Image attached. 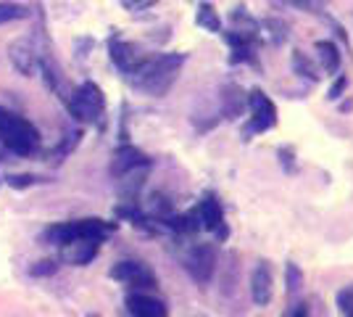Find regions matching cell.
<instances>
[{
  "mask_svg": "<svg viewBox=\"0 0 353 317\" xmlns=\"http://www.w3.org/2000/svg\"><path fill=\"white\" fill-rule=\"evenodd\" d=\"M290 6L295 8H301V11H309V14H319L324 6L330 3V0H288Z\"/></svg>",
  "mask_w": 353,
  "mask_h": 317,
  "instance_id": "obj_21",
  "label": "cell"
},
{
  "mask_svg": "<svg viewBox=\"0 0 353 317\" xmlns=\"http://www.w3.org/2000/svg\"><path fill=\"white\" fill-rule=\"evenodd\" d=\"M111 61L117 64L124 75H132L134 69L145 61V56L132 46V43H124V40H111Z\"/></svg>",
  "mask_w": 353,
  "mask_h": 317,
  "instance_id": "obj_12",
  "label": "cell"
},
{
  "mask_svg": "<svg viewBox=\"0 0 353 317\" xmlns=\"http://www.w3.org/2000/svg\"><path fill=\"white\" fill-rule=\"evenodd\" d=\"M195 214H198L201 230H211V233H216L219 238H227V227H224V214H221L219 198L206 193V196L198 201Z\"/></svg>",
  "mask_w": 353,
  "mask_h": 317,
  "instance_id": "obj_9",
  "label": "cell"
},
{
  "mask_svg": "<svg viewBox=\"0 0 353 317\" xmlns=\"http://www.w3.org/2000/svg\"><path fill=\"white\" fill-rule=\"evenodd\" d=\"M293 69H295V75H306L309 79H316V69H314V64H311L309 56H303L301 50H295L293 53Z\"/></svg>",
  "mask_w": 353,
  "mask_h": 317,
  "instance_id": "obj_19",
  "label": "cell"
},
{
  "mask_svg": "<svg viewBox=\"0 0 353 317\" xmlns=\"http://www.w3.org/2000/svg\"><path fill=\"white\" fill-rule=\"evenodd\" d=\"M56 265L53 262H37V267H32V275H53Z\"/></svg>",
  "mask_w": 353,
  "mask_h": 317,
  "instance_id": "obj_24",
  "label": "cell"
},
{
  "mask_svg": "<svg viewBox=\"0 0 353 317\" xmlns=\"http://www.w3.org/2000/svg\"><path fill=\"white\" fill-rule=\"evenodd\" d=\"M108 233H114V225H105L103 220H74V222H61L45 230V241L61 246V243L79 238V236H90V238H101L103 241Z\"/></svg>",
  "mask_w": 353,
  "mask_h": 317,
  "instance_id": "obj_4",
  "label": "cell"
},
{
  "mask_svg": "<svg viewBox=\"0 0 353 317\" xmlns=\"http://www.w3.org/2000/svg\"><path fill=\"white\" fill-rule=\"evenodd\" d=\"M195 21H198V27H203V30L214 32V35H219V32H221V19H219L216 8H214L211 3H201V6H198Z\"/></svg>",
  "mask_w": 353,
  "mask_h": 317,
  "instance_id": "obj_15",
  "label": "cell"
},
{
  "mask_svg": "<svg viewBox=\"0 0 353 317\" xmlns=\"http://www.w3.org/2000/svg\"><path fill=\"white\" fill-rule=\"evenodd\" d=\"M111 278L130 288H156L159 286V280H156L153 270H150L148 265H143V262H132V259L114 265Z\"/></svg>",
  "mask_w": 353,
  "mask_h": 317,
  "instance_id": "obj_7",
  "label": "cell"
},
{
  "mask_svg": "<svg viewBox=\"0 0 353 317\" xmlns=\"http://www.w3.org/2000/svg\"><path fill=\"white\" fill-rule=\"evenodd\" d=\"M27 8L19 6V3H0V24H11V21H19V19H27Z\"/></svg>",
  "mask_w": 353,
  "mask_h": 317,
  "instance_id": "obj_17",
  "label": "cell"
},
{
  "mask_svg": "<svg viewBox=\"0 0 353 317\" xmlns=\"http://www.w3.org/2000/svg\"><path fill=\"white\" fill-rule=\"evenodd\" d=\"M11 50H14V53H11V59H14L16 69H21L24 75H27V72H32V59H34V53H32L30 40H21V43H16Z\"/></svg>",
  "mask_w": 353,
  "mask_h": 317,
  "instance_id": "obj_16",
  "label": "cell"
},
{
  "mask_svg": "<svg viewBox=\"0 0 353 317\" xmlns=\"http://www.w3.org/2000/svg\"><path fill=\"white\" fill-rule=\"evenodd\" d=\"M301 286H303V275L298 272L293 262H288V291H298Z\"/></svg>",
  "mask_w": 353,
  "mask_h": 317,
  "instance_id": "obj_22",
  "label": "cell"
},
{
  "mask_svg": "<svg viewBox=\"0 0 353 317\" xmlns=\"http://www.w3.org/2000/svg\"><path fill=\"white\" fill-rule=\"evenodd\" d=\"M88 317H98V315H88Z\"/></svg>",
  "mask_w": 353,
  "mask_h": 317,
  "instance_id": "obj_27",
  "label": "cell"
},
{
  "mask_svg": "<svg viewBox=\"0 0 353 317\" xmlns=\"http://www.w3.org/2000/svg\"><path fill=\"white\" fill-rule=\"evenodd\" d=\"M345 85H348V82H345V77H340L338 82L330 88V98H332V101H335V98H340V93L345 90Z\"/></svg>",
  "mask_w": 353,
  "mask_h": 317,
  "instance_id": "obj_25",
  "label": "cell"
},
{
  "mask_svg": "<svg viewBox=\"0 0 353 317\" xmlns=\"http://www.w3.org/2000/svg\"><path fill=\"white\" fill-rule=\"evenodd\" d=\"M290 317H311V315H309V307H306V304H298V307L293 309V315H290Z\"/></svg>",
  "mask_w": 353,
  "mask_h": 317,
  "instance_id": "obj_26",
  "label": "cell"
},
{
  "mask_svg": "<svg viewBox=\"0 0 353 317\" xmlns=\"http://www.w3.org/2000/svg\"><path fill=\"white\" fill-rule=\"evenodd\" d=\"M316 53H319V61H322L324 72H327V75H335L340 69L338 48L332 46V43H327V40H319V43H316Z\"/></svg>",
  "mask_w": 353,
  "mask_h": 317,
  "instance_id": "obj_14",
  "label": "cell"
},
{
  "mask_svg": "<svg viewBox=\"0 0 353 317\" xmlns=\"http://www.w3.org/2000/svg\"><path fill=\"white\" fill-rule=\"evenodd\" d=\"M127 309L132 317H169L161 299H153L148 294H132L127 296Z\"/></svg>",
  "mask_w": 353,
  "mask_h": 317,
  "instance_id": "obj_13",
  "label": "cell"
},
{
  "mask_svg": "<svg viewBox=\"0 0 353 317\" xmlns=\"http://www.w3.org/2000/svg\"><path fill=\"white\" fill-rule=\"evenodd\" d=\"M182 265L185 270L190 272V278L195 283L206 286L208 280L214 278V270H216V251L211 243H192L190 249L182 254Z\"/></svg>",
  "mask_w": 353,
  "mask_h": 317,
  "instance_id": "obj_5",
  "label": "cell"
},
{
  "mask_svg": "<svg viewBox=\"0 0 353 317\" xmlns=\"http://www.w3.org/2000/svg\"><path fill=\"white\" fill-rule=\"evenodd\" d=\"M101 238H90V236H79V238H72V241L61 243V257L66 265H74V267H82L95 259L98 249H101Z\"/></svg>",
  "mask_w": 353,
  "mask_h": 317,
  "instance_id": "obj_8",
  "label": "cell"
},
{
  "mask_svg": "<svg viewBox=\"0 0 353 317\" xmlns=\"http://www.w3.org/2000/svg\"><path fill=\"white\" fill-rule=\"evenodd\" d=\"M0 143L19 156H30L40 143V133L30 119L0 106Z\"/></svg>",
  "mask_w": 353,
  "mask_h": 317,
  "instance_id": "obj_2",
  "label": "cell"
},
{
  "mask_svg": "<svg viewBox=\"0 0 353 317\" xmlns=\"http://www.w3.org/2000/svg\"><path fill=\"white\" fill-rule=\"evenodd\" d=\"M243 93H240V88H235V85H230L227 90H224V114L227 117H237V111L243 108V98H240Z\"/></svg>",
  "mask_w": 353,
  "mask_h": 317,
  "instance_id": "obj_18",
  "label": "cell"
},
{
  "mask_svg": "<svg viewBox=\"0 0 353 317\" xmlns=\"http://www.w3.org/2000/svg\"><path fill=\"white\" fill-rule=\"evenodd\" d=\"M185 64L182 53H166V56H156V59H145L132 75V85L145 95L161 98L163 93H169V88L176 82L179 69Z\"/></svg>",
  "mask_w": 353,
  "mask_h": 317,
  "instance_id": "obj_1",
  "label": "cell"
},
{
  "mask_svg": "<svg viewBox=\"0 0 353 317\" xmlns=\"http://www.w3.org/2000/svg\"><path fill=\"white\" fill-rule=\"evenodd\" d=\"M159 0H121V6L127 8V11H145L150 6H156Z\"/></svg>",
  "mask_w": 353,
  "mask_h": 317,
  "instance_id": "obj_23",
  "label": "cell"
},
{
  "mask_svg": "<svg viewBox=\"0 0 353 317\" xmlns=\"http://www.w3.org/2000/svg\"><path fill=\"white\" fill-rule=\"evenodd\" d=\"M248 111H250V122H248V135L250 133H266L277 124V106L272 104V98L261 90H253L248 98Z\"/></svg>",
  "mask_w": 353,
  "mask_h": 317,
  "instance_id": "obj_6",
  "label": "cell"
},
{
  "mask_svg": "<svg viewBox=\"0 0 353 317\" xmlns=\"http://www.w3.org/2000/svg\"><path fill=\"white\" fill-rule=\"evenodd\" d=\"M69 111H72L74 119L92 124V122H101L105 111V95L103 90L95 85V82H85L72 93L69 98Z\"/></svg>",
  "mask_w": 353,
  "mask_h": 317,
  "instance_id": "obj_3",
  "label": "cell"
},
{
  "mask_svg": "<svg viewBox=\"0 0 353 317\" xmlns=\"http://www.w3.org/2000/svg\"><path fill=\"white\" fill-rule=\"evenodd\" d=\"M145 166H150V159H148L145 153L132 148V146H121V148L114 153L111 175H114V177H124V175H130V172L145 169Z\"/></svg>",
  "mask_w": 353,
  "mask_h": 317,
  "instance_id": "obj_11",
  "label": "cell"
},
{
  "mask_svg": "<svg viewBox=\"0 0 353 317\" xmlns=\"http://www.w3.org/2000/svg\"><path fill=\"white\" fill-rule=\"evenodd\" d=\"M338 312L340 317H353V286H345L338 294Z\"/></svg>",
  "mask_w": 353,
  "mask_h": 317,
  "instance_id": "obj_20",
  "label": "cell"
},
{
  "mask_svg": "<svg viewBox=\"0 0 353 317\" xmlns=\"http://www.w3.org/2000/svg\"><path fill=\"white\" fill-rule=\"evenodd\" d=\"M274 296V275L269 262H259V267L250 272V299L256 307H266Z\"/></svg>",
  "mask_w": 353,
  "mask_h": 317,
  "instance_id": "obj_10",
  "label": "cell"
}]
</instances>
